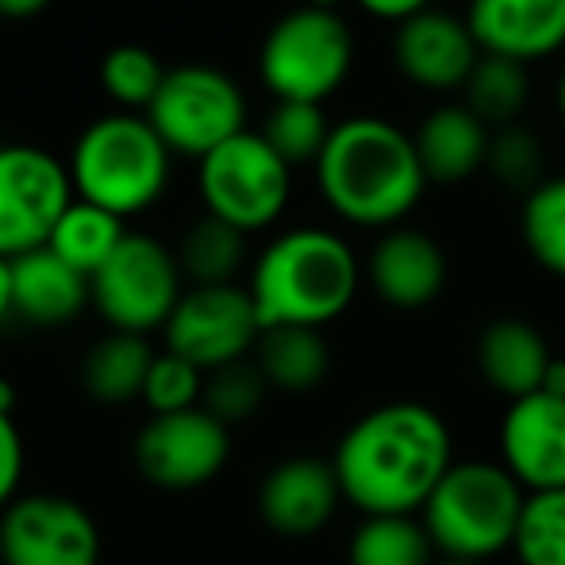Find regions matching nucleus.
<instances>
[{"instance_id": "obj_39", "label": "nucleus", "mask_w": 565, "mask_h": 565, "mask_svg": "<svg viewBox=\"0 0 565 565\" xmlns=\"http://www.w3.org/2000/svg\"><path fill=\"white\" fill-rule=\"evenodd\" d=\"M539 393H558V396H565V362H558V358H554L551 373H546V385L539 388Z\"/></svg>"}, {"instance_id": "obj_35", "label": "nucleus", "mask_w": 565, "mask_h": 565, "mask_svg": "<svg viewBox=\"0 0 565 565\" xmlns=\"http://www.w3.org/2000/svg\"><path fill=\"white\" fill-rule=\"evenodd\" d=\"M15 388L0 377V512L20 497L23 481V439L15 427Z\"/></svg>"}, {"instance_id": "obj_9", "label": "nucleus", "mask_w": 565, "mask_h": 565, "mask_svg": "<svg viewBox=\"0 0 565 565\" xmlns=\"http://www.w3.org/2000/svg\"><path fill=\"white\" fill-rule=\"evenodd\" d=\"M147 119L173 158H209L216 147L246 131V93L231 74L204 62L166 70V82L158 89Z\"/></svg>"}, {"instance_id": "obj_18", "label": "nucleus", "mask_w": 565, "mask_h": 565, "mask_svg": "<svg viewBox=\"0 0 565 565\" xmlns=\"http://www.w3.org/2000/svg\"><path fill=\"white\" fill-rule=\"evenodd\" d=\"M466 23L481 54L523 66L565 51V0H469Z\"/></svg>"}, {"instance_id": "obj_10", "label": "nucleus", "mask_w": 565, "mask_h": 565, "mask_svg": "<svg viewBox=\"0 0 565 565\" xmlns=\"http://www.w3.org/2000/svg\"><path fill=\"white\" fill-rule=\"evenodd\" d=\"M74 204L70 166L35 142H0V258L43 250Z\"/></svg>"}, {"instance_id": "obj_24", "label": "nucleus", "mask_w": 565, "mask_h": 565, "mask_svg": "<svg viewBox=\"0 0 565 565\" xmlns=\"http://www.w3.org/2000/svg\"><path fill=\"white\" fill-rule=\"evenodd\" d=\"M127 238V220L113 216V212L97 209L89 201H77L62 212L58 227L51 235V250L58 254L66 266H74L77 274L93 277L108 258L116 254V246Z\"/></svg>"}, {"instance_id": "obj_11", "label": "nucleus", "mask_w": 565, "mask_h": 565, "mask_svg": "<svg viewBox=\"0 0 565 565\" xmlns=\"http://www.w3.org/2000/svg\"><path fill=\"white\" fill-rule=\"evenodd\" d=\"M166 350L216 373L224 365L246 362L262 339L258 308L246 285H189L170 323L162 328Z\"/></svg>"}, {"instance_id": "obj_19", "label": "nucleus", "mask_w": 565, "mask_h": 565, "mask_svg": "<svg viewBox=\"0 0 565 565\" xmlns=\"http://www.w3.org/2000/svg\"><path fill=\"white\" fill-rule=\"evenodd\" d=\"M93 305L89 277L58 258L51 246L12 258V316L35 328L74 323Z\"/></svg>"}, {"instance_id": "obj_28", "label": "nucleus", "mask_w": 565, "mask_h": 565, "mask_svg": "<svg viewBox=\"0 0 565 565\" xmlns=\"http://www.w3.org/2000/svg\"><path fill=\"white\" fill-rule=\"evenodd\" d=\"M97 82H100V89H105V97L116 105V113L147 116V108L154 105L158 89H162V82H166V70L150 46L119 43L100 58Z\"/></svg>"}, {"instance_id": "obj_8", "label": "nucleus", "mask_w": 565, "mask_h": 565, "mask_svg": "<svg viewBox=\"0 0 565 565\" xmlns=\"http://www.w3.org/2000/svg\"><path fill=\"white\" fill-rule=\"evenodd\" d=\"M93 308L108 323V331L150 335L170 323L178 300L185 297L178 250L147 231H127L116 254L89 277Z\"/></svg>"}, {"instance_id": "obj_40", "label": "nucleus", "mask_w": 565, "mask_h": 565, "mask_svg": "<svg viewBox=\"0 0 565 565\" xmlns=\"http://www.w3.org/2000/svg\"><path fill=\"white\" fill-rule=\"evenodd\" d=\"M554 108H558V116H562V124H565V66H562V74H558V85H554Z\"/></svg>"}, {"instance_id": "obj_38", "label": "nucleus", "mask_w": 565, "mask_h": 565, "mask_svg": "<svg viewBox=\"0 0 565 565\" xmlns=\"http://www.w3.org/2000/svg\"><path fill=\"white\" fill-rule=\"evenodd\" d=\"M12 316V262L0 258V323Z\"/></svg>"}, {"instance_id": "obj_26", "label": "nucleus", "mask_w": 565, "mask_h": 565, "mask_svg": "<svg viewBox=\"0 0 565 565\" xmlns=\"http://www.w3.org/2000/svg\"><path fill=\"white\" fill-rule=\"evenodd\" d=\"M527 100H531V66L512 58H497V54H481L466 89H461V105L477 119H484L492 131L520 124Z\"/></svg>"}, {"instance_id": "obj_36", "label": "nucleus", "mask_w": 565, "mask_h": 565, "mask_svg": "<svg viewBox=\"0 0 565 565\" xmlns=\"http://www.w3.org/2000/svg\"><path fill=\"white\" fill-rule=\"evenodd\" d=\"M354 4L362 8L365 15H373V20H385V23H396V28H401L404 20L427 12L431 0H354Z\"/></svg>"}, {"instance_id": "obj_12", "label": "nucleus", "mask_w": 565, "mask_h": 565, "mask_svg": "<svg viewBox=\"0 0 565 565\" xmlns=\"http://www.w3.org/2000/svg\"><path fill=\"white\" fill-rule=\"evenodd\" d=\"M4 565H100L97 520L77 500L54 492L15 497L0 512Z\"/></svg>"}, {"instance_id": "obj_14", "label": "nucleus", "mask_w": 565, "mask_h": 565, "mask_svg": "<svg viewBox=\"0 0 565 565\" xmlns=\"http://www.w3.org/2000/svg\"><path fill=\"white\" fill-rule=\"evenodd\" d=\"M477 62H481V46L466 15H454L447 8H427L393 31L396 74L424 93H439V97L461 93Z\"/></svg>"}, {"instance_id": "obj_42", "label": "nucleus", "mask_w": 565, "mask_h": 565, "mask_svg": "<svg viewBox=\"0 0 565 565\" xmlns=\"http://www.w3.org/2000/svg\"><path fill=\"white\" fill-rule=\"evenodd\" d=\"M305 4H316V8H339V0H305Z\"/></svg>"}, {"instance_id": "obj_32", "label": "nucleus", "mask_w": 565, "mask_h": 565, "mask_svg": "<svg viewBox=\"0 0 565 565\" xmlns=\"http://www.w3.org/2000/svg\"><path fill=\"white\" fill-rule=\"evenodd\" d=\"M512 551L520 565H565V489L527 492Z\"/></svg>"}, {"instance_id": "obj_20", "label": "nucleus", "mask_w": 565, "mask_h": 565, "mask_svg": "<svg viewBox=\"0 0 565 565\" xmlns=\"http://www.w3.org/2000/svg\"><path fill=\"white\" fill-rule=\"evenodd\" d=\"M412 139H416L419 162L431 185H461L484 170L492 127L477 119L461 100H447L419 119Z\"/></svg>"}, {"instance_id": "obj_37", "label": "nucleus", "mask_w": 565, "mask_h": 565, "mask_svg": "<svg viewBox=\"0 0 565 565\" xmlns=\"http://www.w3.org/2000/svg\"><path fill=\"white\" fill-rule=\"evenodd\" d=\"M54 0H0V20H12V23H23V20H35L51 8Z\"/></svg>"}, {"instance_id": "obj_31", "label": "nucleus", "mask_w": 565, "mask_h": 565, "mask_svg": "<svg viewBox=\"0 0 565 565\" xmlns=\"http://www.w3.org/2000/svg\"><path fill=\"white\" fill-rule=\"evenodd\" d=\"M484 170H489V178L497 181V185L512 189V193H523V196L551 178V173H546L543 139L523 124L497 127V131H492Z\"/></svg>"}, {"instance_id": "obj_2", "label": "nucleus", "mask_w": 565, "mask_h": 565, "mask_svg": "<svg viewBox=\"0 0 565 565\" xmlns=\"http://www.w3.org/2000/svg\"><path fill=\"white\" fill-rule=\"evenodd\" d=\"M316 170L323 204L350 227L393 231L416 212L427 173L416 139L385 116H347L331 127Z\"/></svg>"}, {"instance_id": "obj_27", "label": "nucleus", "mask_w": 565, "mask_h": 565, "mask_svg": "<svg viewBox=\"0 0 565 565\" xmlns=\"http://www.w3.org/2000/svg\"><path fill=\"white\" fill-rule=\"evenodd\" d=\"M178 262L193 285H235L246 266V235L216 216H201L181 235Z\"/></svg>"}, {"instance_id": "obj_5", "label": "nucleus", "mask_w": 565, "mask_h": 565, "mask_svg": "<svg viewBox=\"0 0 565 565\" xmlns=\"http://www.w3.org/2000/svg\"><path fill=\"white\" fill-rule=\"evenodd\" d=\"M523 504L527 489L500 461H454L419 520L439 558L489 562L512 551Z\"/></svg>"}, {"instance_id": "obj_34", "label": "nucleus", "mask_w": 565, "mask_h": 565, "mask_svg": "<svg viewBox=\"0 0 565 565\" xmlns=\"http://www.w3.org/2000/svg\"><path fill=\"white\" fill-rule=\"evenodd\" d=\"M269 393V381L262 377L258 362H235L224 365V370L209 373L204 381V404L220 424H243V419L258 416L262 401Z\"/></svg>"}, {"instance_id": "obj_16", "label": "nucleus", "mask_w": 565, "mask_h": 565, "mask_svg": "<svg viewBox=\"0 0 565 565\" xmlns=\"http://www.w3.org/2000/svg\"><path fill=\"white\" fill-rule=\"evenodd\" d=\"M342 484L331 461L323 458H285L266 473L258 489V512L274 535L312 539L335 520L342 504Z\"/></svg>"}, {"instance_id": "obj_21", "label": "nucleus", "mask_w": 565, "mask_h": 565, "mask_svg": "<svg viewBox=\"0 0 565 565\" xmlns=\"http://www.w3.org/2000/svg\"><path fill=\"white\" fill-rule=\"evenodd\" d=\"M554 365V354L546 347L543 331L527 320H492L477 339V370L492 393L520 401L546 385V373Z\"/></svg>"}, {"instance_id": "obj_25", "label": "nucleus", "mask_w": 565, "mask_h": 565, "mask_svg": "<svg viewBox=\"0 0 565 565\" xmlns=\"http://www.w3.org/2000/svg\"><path fill=\"white\" fill-rule=\"evenodd\" d=\"M435 543L419 515H365L350 535V565H435Z\"/></svg>"}, {"instance_id": "obj_22", "label": "nucleus", "mask_w": 565, "mask_h": 565, "mask_svg": "<svg viewBox=\"0 0 565 565\" xmlns=\"http://www.w3.org/2000/svg\"><path fill=\"white\" fill-rule=\"evenodd\" d=\"M262 377L281 393H308L331 373V350L316 328H266L254 347Z\"/></svg>"}, {"instance_id": "obj_6", "label": "nucleus", "mask_w": 565, "mask_h": 565, "mask_svg": "<svg viewBox=\"0 0 565 565\" xmlns=\"http://www.w3.org/2000/svg\"><path fill=\"white\" fill-rule=\"evenodd\" d=\"M354 70V31L339 8L300 4L277 15L258 46V77L274 100L328 105Z\"/></svg>"}, {"instance_id": "obj_30", "label": "nucleus", "mask_w": 565, "mask_h": 565, "mask_svg": "<svg viewBox=\"0 0 565 565\" xmlns=\"http://www.w3.org/2000/svg\"><path fill=\"white\" fill-rule=\"evenodd\" d=\"M331 119L323 105H300V100H274V108L262 119L258 131L266 142L297 170V166H316L331 139Z\"/></svg>"}, {"instance_id": "obj_29", "label": "nucleus", "mask_w": 565, "mask_h": 565, "mask_svg": "<svg viewBox=\"0 0 565 565\" xmlns=\"http://www.w3.org/2000/svg\"><path fill=\"white\" fill-rule=\"evenodd\" d=\"M520 235L527 254L554 277H565V173H551L523 196Z\"/></svg>"}, {"instance_id": "obj_17", "label": "nucleus", "mask_w": 565, "mask_h": 565, "mask_svg": "<svg viewBox=\"0 0 565 565\" xmlns=\"http://www.w3.org/2000/svg\"><path fill=\"white\" fill-rule=\"evenodd\" d=\"M365 281L388 308L419 312L447 289V250L419 227L381 231L365 258Z\"/></svg>"}, {"instance_id": "obj_7", "label": "nucleus", "mask_w": 565, "mask_h": 565, "mask_svg": "<svg viewBox=\"0 0 565 565\" xmlns=\"http://www.w3.org/2000/svg\"><path fill=\"white\" fill-rule=\"evenodd\" d=\"M196 196L204 216H216L243 235L269 231L292 201V166L262 131H238L196 162Z\"/></svg>"}, {"instance_id": "obj_43", "label": "nucleus", "mask_w": 565, "mask_h": 565, "mask_svg": "<svg viewBox=\"0 0 565 565\" xmlns=\"http://www.w3.org/2000/svg\"><path fill=\"white\" fill-rule=\"evenodd\" d=\"M0 565H4V562H0Z\"/></svg>"}, {"instance_id": "obj_4", "label": "nucleus", "mask_w": 565, "mask_h": 565, "mask_svg": "<svg viewBox=\"0 0 565 565\" xmlns=\"http://www.w3.org/2000/svg\"><path fill=\"white\" fill-rule=\"evenodd\" d=\"M70 181L77 201L135 220L170 189L173 150L139 113H105L82 127L70 147Z\"/></svg>"}, {"instance_id": "obj_23", "label": "nucleus", "mask_w": 565, "mask_h": 565, "mask_svg": "<svg viewBox=\"0 0 565 565\" xmlns=\"http://www.w3.org/2000/svg\"><path fill=\"white\" fill-rule=\"evenodd\" d=\"M154 347L147 335H127V331H108L105 339L93 342V350L82 362V385L93 401L124 404L142 396L147 373L154 365Z\"/></svg>"}, {"instance_id": "obj_33", "label": "nucleus", "mask_w": 565, "mask_h": 565, "mask_svg": "<svg viewBox=\"0 0 565 565\" xmlns=\"http://www.w3.org/2000/svg\"><path fill=\"white\" fill-rule=\"evenodd\" d=\"M204 381L209 373L196 370L193 362H185L181 354H162L154 358L142 385V404L150 408V416H178V412H193L204 404Z\"/></svg>"}, {"instance_id": "obj_13", "label": "nucleus", "mask_w": 565, "mask_h": 565, "mask_svg": "<svg viewBox=\"0 0 565 565\" xmlns=\"http://www.w3.org/2000/svg\"><path fill=\"white\" fill-rule=\"evenodd\" d=\"M231 431L209 408L150 416L135 439V466L150 484L170 492L201 489L224 473Z\"/></svg>"}, {"instance_id": "obj_3", "label": "nucleus", "mask_w": 565, "mask_h": 565, "mask_svg": "<svg viewBox=\"0 0 565 565\" xmlns=\"http://www.w3.org/2000/svg\"><path fill=\"white\" fill-rule=\"evenodd\" d=\"M365 266L354 246L328 227H289L274 235L250 266V300L266 328L335 323L362 289Z\"/></svg>"}, {"instance_id": "obj_41", "label": "nucleus", "mask_w": 565, "mask_h": 565, "mask_svg": "<svg viewBox=\"0 0 565 565\" xmlns=\"http://www.w3.org/2000/svg\"><path fill=\"white\" fill-rule=\"evenodd\" d=\"M435 565H481V562H466V558H439Z\"/></svg>"}, {"instance_id": "obj_15", "label": "nucleus", "mask_w": 565, "mask_h": 565, "mask_svg": "<svg viewBox=\"0 0 565 565\" xmlns=\"http://www.w3.org/2000/svg\"><path fill=\"white\" fill-rule=\"evenodd\" d=\"M500 466L527 492L565 489V396L531 393L512 401L500 424Z\"/></svg>"}, {"instance_id": "obj_1", "label": "nucleus", "mask_w": 565, "mask_h": 565, "mask_svg": "<svg viewBox=\"0 0 565 565\" xmlns=\"http://www.w3.org/2000/svg\"><path fill=\"white\" fill-rule=\"evenodd\" d=\"M331 466L358 512L419 515L454 466L450 427L431 404H377L342 435Z\"/></svg>"}]
</instances>
